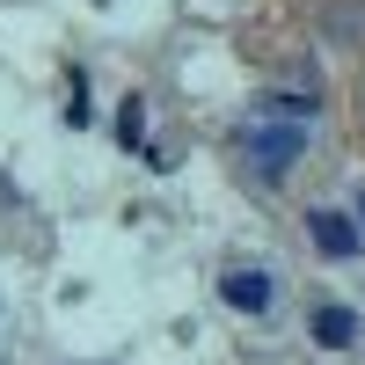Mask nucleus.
<instances>
[{"label":"nucleus","mask_w":365,"mask_h":365,"mask_svg":"<svg viewBox=\"0 0 365 365\" xmlns=\"http://www.w3.org/2000/svg\"><path fill=\"white\" fill-rule=\"evenodd\" d=\"M66 125H73V132L96 125V110H88V81H81V73H73V96H66Z\"/></svg>","instance_id":"obj_7"},{"label":"nucleus","mask_w":365,"mask_h":365,"mask_svg":"<svg viewBox=\"0 0 365 365\" xmlns=\"http://www.w3.org/2000/svg\"><path fill=\"white\" fill-rule=\"evenodd\" d=\"M117 139H125V146H146V96H125V103H117Z\"/></svg>","instance_id":"obj_6"},{"label":"nucleus","mask_w":365,"mask_h":365,"mask_svg":"<svg viewBox=\"0 0 365 365\" xmlns=\"http://www.w3.org/2000/svg\"><path fill=\"white\" fill-rule=\"evenodd\" d=\"M256 117H285V125H314V96H263Z\"/></svg>","instance_id":"obj_5"},{"label":"nucleus","mask_w":365,"mask_h":365,"mask_svg":"<svg viewBox=\"0 0 365 365\" xmlns=\"http://www.w3.org/2000/svg\"><path fill=\"white\" fill-rule=\"evenodd\" d=\"M220 299L234 314H270V299H278V278L270 270H256V263H234L227 278H220Z\"/></svg>","instance_id":"obj_3"},{"label":"nucleus","mask_w":365,"mask_h":365,"mask_svg":"<svg viewBox=\"0 0 365 365\" xmlns=\"http://www.w3.org/2000/svg\"><path fill=\"white\" fill-rule=\"evenodd\" d=\"M307 329H314V344H322V351H351V344L365 336V322H358V307H344V299H322Z\"/></svg>","instance_id":"obj_4"},{"label":"nucleus","mask_w":365,"mask_h":365,"mask_svg":"<svg viewBox=\"0 0 365 365\" xmlns=\"http://www.w3.org/2000/svg\"><path fill=\"white\" fill-rule=\"evenodd\" d=\"M241 154H249V168L263 182H285L292 161L307 154V125H285V117H256L249 132H241Z\"/></svg>","instance_id":"obj_1"},{"label":"nucleus","mask_w":365,"mask_h":365,"mask_svg":"<svg viewBox=\"0 0 365 365\" xmlns=\"http://www.w3.org/2000/svg\"><path fill=\"white\" fill-rule=\"evenodd\" d=\"M307 234H314V249H322L329 263H351V256L365 249V227L351 220V212H336V205H314V212H307Z\"/></svg>","instance_id":"obj_2"},{"label":"nucleus","mask_w":365,"mask_h":365,"mask_svg":"<svg viewBox=\"0 0 365 365\" xmlns=\"http://www.w3.org/2000/svg\"><path fill=\"white\" fill-rule=\"evenodd\" d=\"M358 227H365V190H358Z\"/></svg>","instance_id":"obj_8"}]
</instances>
